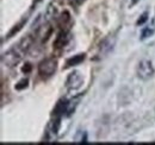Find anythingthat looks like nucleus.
I'll list each match as a JSON object with an SVG mask.
<instances>
[{"instance_id": "13", "label": "nucleus", "mask_w": 155, "mask_h": 145, "mask_svg": "<svg viewBox=\"0 0 155 145\" xmlns=\"http://www.w3.org/2000/svg\"><path fill=\"white\" fill-rule=\"evenodd\" d=\"M155 32V26L154 25H150V26H147L143 31H142V35H141V39H147L149 37H152Z\"/></svg>"}, {"instance_id": "2", "label": "nucleus", "mask_w": 155, "mask_h": 145, "mask_svg": "<svg viewBox=\"0 0 155 145\" xmlns=\"http://www.w3.org/2000/svg\"><path fill=\"white\" fill-rule=\"evenodd\" d=\"M136 74H137V77L141 79V80H143V81L149 80L154 75V68L152 66V62L148 61V60H142L137 64Z\"/></svg>"}, {"instance_id": "16", "label": "nucleus", "mask_w": 155, "mask_h": 145, "mask_svg": "<svg viewBox=\"0 0 155 145\" xmlns=\"http://www.w3.org/2000/svg\"><path fill=\"white\" fill-rule=\"evenodd\" d=\"M28 80L26 79H24V80H21V81H19L17 85H16V89L17 91H21V89H24V88H26L28 87Z\"/></svg>"}, {"instance_id": "10", "label": "nucleus", "mask_w": 155, "mask_h": 145, "mask_svg": "<svg viewBox=\"0 0 155 145\" xmlns=\"http://www.w3.org/2000/svg\"><path fill=\"white\" fill-rule=\"evenodd\" d=\"M31 45H34V38H32V36L29 35V36L24 37L19 42V44H18L17 47L19 48L23 53H26V51L31 48Z\"/></svg>"}, {"instance_id": "19", "label": "nucleus", "mask_w": 155, "mask_h": 145, "mask_svg": "<svg viewBox=\"0 0 155 145\" xmlns=\"http://www.w3.org/2000/svg\"><path fill=\"white\" fill-rule=\"evenodd\" d=\"M30 69H31V66H30V63H26V67H24V68H23V72H30Z\"/></svg>"}, {"instance_id": "4", "label": "nucleus", "mask_w": 155, "mask_h": 145, "mask_svg": "<svg viewBox=\"0 0 155 145\" xmlns=\"http://www.w3.org/2000/svg\"><path fill=\"white\" fill-rule=\"evenodd\" d=\"M115 45H116V37L107 36L99 45V50H98L99 57H105L106 55H109L114 50Z\"/></svg>"}, {"instance_id": "11", "label": "nucleus", "mask_w": 155, "mask_h": 145, "mask_svg": "<svg viewBox=\"0 0 155 145\" xmlns=\"http://www.w3.org/2000/svg\"><path fill=\"white\" fill-rule=\"evenodd\" d=\"M84 60H85V54L75 55V56L71 57L69 60H67V62H66V68H71V67L78 66V64H80Z\"/></svg>"}, {"instance_id": "7", "label": "nucleus", "mask_w": 155, "mask_h": 145, "mask_svg": "<svg viewBox=\"0 0 155 145\" xmlns=\"http://www.w3.org/2000/svg\"><path fill=\"white\" fill-rule=\"evenodd\" d=\"M51 32H53V27H51V25L49 23H47V24H43L38 29L37 36H38L42 43H45L49 39V37L51 36Z\"/></svg>"}, {"instance_id": "14", "label": "nucleus", "mask_w": 155, "mask_h": 145, "mask_svg": "<svg viewBox=\"0 0 155 145\" xmlns=\"http://www.w3.org/2000/svg\"><path fill=\"white\" fill-rule=\"evenodd\" d=\"M56 14H58V8L54 6H49L48 7V10H47V20H50L51 18H54V17H56Z\"/></svg>"}, {"instance_id": "18", "label": "nucleus", "mask_w": 155, "mask_h": 145, "mask_svg": "<svg viewBox=\"0 0 155 145\" xmlns=\"http://www.w3.org/2000/svg\"><path fill=\"white\" fill-rule=\"evenodd\" d=\"M82 1H84V0H68V2H69L72 6H74V7L79 6V5H80Z\"/></svg>"}, {"instance_id": "3", "label": "nucleus", "mask_w": 155, "mask_h": 145, "mask_svg": "<svg viewBox=\"0 0 155 145\" xmlns=\"http://www.w3.org/2000/svg\"><path fill=\"white\" fill-rule=\"evenodd\" d=\"M56 69H58V61L55 58H53V57L43 60L38 66V72L43 77L51 76L54 72H56Z\"/></svg>"}, {"instance_id": "5", "label": "nucleus", "mask_w": 155, "mask_h": 145, "mask_svg": "<svg viewBox=\"0 0 155 145\" xmlns=\"http://www.w3.org/2000/svg\"><path fill=\"white\" fill-rule=\"evenodd\" d=\"M84 82V77L79 72H73L72 74H69V76L66 80V87L69 91H77L82 86Z\"/></svg>"}, {"instance_id": "6", "label": "nucleus", "mask_w": 155, "mask_h": 145, "mask_svg": "<svg viewBox=\"0 0 155 145\" xmlns=\"http://www.w3.org/2000/svg\"><path fill=\"white\" fill-rule=\"evenodd\" d=\"M69 39H71V34H69V31L61 30L60 35L56 37V40H55V43H54V49H55V50H62V49L67 45V43L69 42Z\"/></svg>"}, {"instance_id": "17", "label": "nucleus", "mask_w": 155, "mask_h": 145, "mask_svg": "<svg viewBox=\"0 0 155 145\" xmlns=\"http://www.w3.org/2000/svg\"><path fill=\"white\" fill-rule=\"evenodd\" d=\"M147 19H148V13L144 12V13L141 16V19L137 20V24H138V25H142V24H144V23L147 21Z\"/></svg>"}, {"instance_id": "1", "label": "nucleus", "mask_w": 155, "mask_h": 145, "mask_svg": "<svg viewBox=\"0 0 155 145\" xmlns=\"http://www.w3.org/2000/svg\"><path fill=\"white\" fill-rule=\"evenodd\" d=\"M23 54L24 53L20 50L18 47L12 48L8 51H6V53L2 54V56H1V62L6 67H10V68L11 67H15V66H17L20 62V60L23 57Z\"/></svg>"}, {"instance_id": "8", "label": "nucleus", "mask_w": 155, "mask_h": 145, "mask_svg": "<svg viewBox=\"0 0 155 145\" xmlns=\"http://www.w3.org/2000/svg\"><path fill=\"white\" fill-rule=\"evenodd\" d=\"M72 23V19H71V14L68 12H63L60 17H58V26L61 27V30H64V31H68L69 30V25Z\"/></svg>"}, {"instance_id": "15", "label": "nucleus", "mask_w": 155, "mask_h": 145, "mask_svg": "<svg viewBox=\"0 0 155 145\" xmlns=\"http://www.w3.org/2000/svg\"><path fill=\"white\" fill-rule=\"evenodd\" d=\"M25 21H26V19H24V20H21V21H20L19 24L17 25V27H13V29H12V31H11V32L8 34V37H12V36H13V35H15V34H17V32H18V31H19V30H20V29L23 27V25L25 24Z\"/></svg>"}, {"instance_id": "12", "label": "nucleus", "mask_w": 155, "mask_h": 145, "mask_svg": "<svg viewBox=\"0 0 155 145\" xmlns=\"http://www.w3.org/2000/svg\"><path fill=\"white\" fill-rule=\"evenodd\" d=\"M60 126H61V121H60V118H56L54 119L50 124H49V127H48V133L51 134L53 137H55L58 134V130H60Z\"/></svg>"}, {"instance_id": "9", "label": "nucleus", "mask_w": 155, "mask_h": 145, "mask_svg": "<svg viewBox=\"0 0 155 145\" xmlns=\"http://www.w3.org/2000/svg\"><path fill=\"white\" fill-rule=\"evenodd\" d=\"M68 104H69V102H68L67 100H61V101H58L56 107L54 109V115H58V117H61V115H63V114L67 115L66 112H68Z\"/></svg>"}, {"instance_id": "20", "label": "nucleus", "mask_w": 155, "mask_h": 145, "mask_svg": "<svg viewBox=\"0 0 155 145\" xmlns=\"http://www.w3.org/2000/svg\"><path fill=\"white\" fill-rule=\"evenodd\" d=\"M137 1H140V0H133V2H134V4H136Z\"/></svg>"}]
</instances>
